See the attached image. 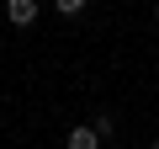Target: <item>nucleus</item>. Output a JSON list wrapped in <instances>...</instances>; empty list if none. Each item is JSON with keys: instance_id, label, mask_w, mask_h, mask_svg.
I'll use <instances>...</instances> for the list:
<instances>
[{"instance_id": "1", "label": "nucleus", "mask_w": 159, "mask_h": 149, "mask_svg": "<svg viewBox=\"0 0 159 149\" xmlns=\"http://www.w3.org/2000/svg\"><path fill=\"white\" fill-rule=\"evenodd\" d=\"M37 11H43L37 0H6V22H11V27H32Z\"/></svg>"}, {"instance_id": "2", "label": "nucleus", "mask_w": 159, "mask_h": 149, "mask_svg": "<svg viewBox=\"0 0 159 149\" xmlns=\"http://www.w3.org/2000/svg\"><path fill=\"white\" fill-rule=\"evenodd\" d=\"M64 149H101V133H96V128H74V133L64 138Z\"/></svg>"}, {"instance_id": "3", "label": "nucleus", "mask_w": 159, "mask_h": 149, "mask_svg": "<svg viewBox=\"0 0 159 149\" xmlns=\"http://www.w3.org/2000/svg\"><path fill=\"white\" fill-rule=\"evenodd\" d=\"M90 128H96L101 138H111V133H117V123H111V112H96V117H90Z\"/></svg>"}, {"instance_id": "4", "label": "nucleus", "mask_w": 159, "mask_h": 149, "mask_svg": "<svg viewBox=\"0 0 159 149\" xmlns=\"http://www.w3.org/2000/svg\"><path fill=\"white\" fill-rule=\"evenodd\" d=\"M85 6H90V0H53V11H58V16H80Z\"/></svg>"}, {"instance_id": "5", "label": "nucleus", "mask_w": 159, "mask_h": 149, "mask_svg": "<svg viewBox=\"0 0 159 149\" xmlns=\"http://www.w3.org/2000/svg\"><path fill=\"white\" fill-rule=\"evenodd\" d=\"M154 27H159V6H154Z\"/></svg>"}, {"instance_id": "6", "label": "nucleus", "mask_w": 159, "mask_h": 149, "mask_svg": "<svg viewBox=\"0 0 159 149\" xmlns=\"http://www.w3.org/2000/svg\"><path fill=\"white\" fill-rule=\"evenodd\" d=\"M154 149H159V138H154Z\"/></svg>"}]
</instances>
